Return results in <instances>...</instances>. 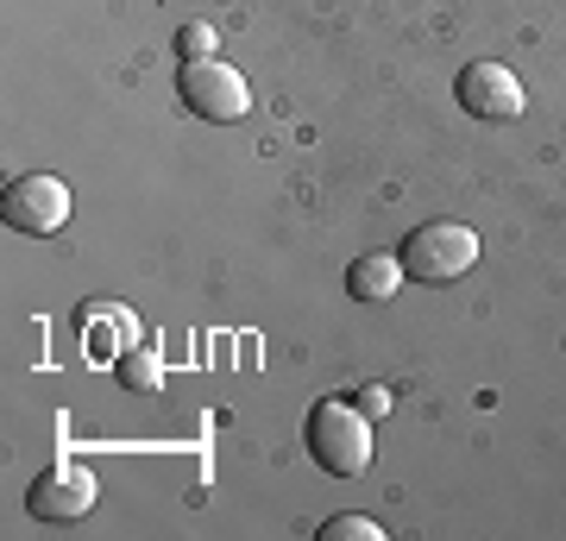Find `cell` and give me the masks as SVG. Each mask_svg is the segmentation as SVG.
<instances>
[{
    "mask_svg": "<svg viewBox=\"0 0 566 541\" xmlns=\"http://www.w3.org/2000/svg\"><path fill=\"white\" fill-rule=\"evenodd\" d=\"M397 259H403V271L416 283H453L479 264V233L465 221H422L397 246Z\"/></svg>",
    "mask_w": 566,
    "mask_h": 541,
    "instance_id": "2",
    "label": "cell"
},
{
    "mask_svg": "<svg viewBox=\"0 0 566 541\" xmlns=\"http://www.w3.org/2000/svg\"><path fill=\"white\" fill-rule=\"evenodd\" d=\"M365 409L359 403H340L327 397L308 409V454H315V466L322 472H334V479H359L365 466H371V428H365Z\"/></svg>",
    "mask_w": 566,
    "mask_h": 541,
    "instance_id": "1",
    "label": "cell"
},
{
    "mask_svg": "<svg viewBox=\"0 0 566 541\" xmlns=\"http://www.w3.org/2000/svg\"><path fill=\"white\" fill-rule=\"evenodd\" d=\"M0 221L13 227V233H57L70 221V189L63 177H44V170H25L0 189Z\"/></svg>",
    "mask_w": 566,
    "mask_h": 541,
    "instance_id": "4",
    "label": "cell"
},
{
    "mask_svg": "<svg viewBox=\"0 0 566 541\" xmlns=\"http://www.w3.org/2000/svg\"><path fill=\"white\" fill-rule=\"evenodd\" d=\"M177 101L196 114V121H240L245 107H252V89H245V76L233 70V63L221 58H202V63H182L177 76Z\"/></svg>",
    "mask_w": 566,
    "mask_h": 541,
    "instance_id": "3",
    "label": "cell"
},
{
    "mask_svg": "<svg viewBox=\"0 0 566 541\" xmlns=\"http://www.w3.org/2000/svg\"><path fill=\"white\" fill-rule=\"evenodd\" d=\"M95 498H102V485H95V472L82 460H57L44 466L39 479H32V491H25V510L39 522H76L95 510Z\"/></svg>",
    "mask_w": 566,
    "mask_h": 541,
    "instance_id": "5",
    "label": "cell"
},
{
    "mask_svg": "<svg viewBox=\"0 0 566 541\" xmlns=\"http://www.w3.org/2000/svg\"><path fill=\"white\" fill-rule=\"evenodd\" d=\"M114 378H120L126 391H158V384H164V360L151 353V346L133 341V346L120 353V360H114Z\"/></svg>",
    "mask_w": 566,
    "mask_h": 541,
    "instance_id": "8",
    "label": "cell"
},
{
    "mask_svg": "<svg viewBox=\"0 0 566 541\" xmlns=\"http://www.w3.org/2000/svg\"><path fill=\"white\" fill-rule=\"evenodd\" d=\"M453 95L465 101L472 121H516V114L528 107L516 70H504V63H465L460 82H453Z\"/></svg>",
    "mask_w": 566,
    "mask_h": 541,
    "instance_id": "6",
    "label": "cell"
},
{
    "mask_svg": "<svg viewBox=\"0 0 566 541\" xmlns=\"http://www.w3.org/2000/svg\"><path fill=\"white\" fill-rule=\"evenodd\" d=\"M353 403H359L365 416H385V409H390V391H385V384H365V391H359Z\"/></svg>",
    "mask_w": 566,
    "mask_h": 541,
    "instance_id": "11",
    "label": "cell"
},
{
    "mask_svg": "<svg viewBox=\"0 0 566 541\" xmlns=\"http://www.w3.org/2000/svg\"><path fill=\"white\" fill-rule=\"evenodd\" d=\"M214 51H221V39H214V25H208V20L177 25V58L182 63H202V58H214Z\"/></svg>",
    "mask_w": 566,
    "mask_h": 541,
    "instance_id": "9",
    "label": "cell"
},
{
    "mask_svg": "<svg viewBox=\"0 0 566 541\" xmlns=\"http://www.w3.org/2000/svg\"><path fill=\"white\" fill-rule=\"evenodd\" d=\"M322 541H385V529H378L371 517H327Z\"/></svg>",
    "mask_w": 566,
    "mask_h": 541,
    "instance_id": "10",
    "label": "cell"
},
{
    "mask_svg": "<svg viewBox=\"0 0 566 541\" xmlns=\"http://www.w3.org/2000/svg\"><path fill=\"white\" fill-rule=\"evenodd\" d=\"M403 278H409L403 259H390V252H365V259L346 264V290H353L359 302H390Z\"/></svg>",
    "mask_w": 566,
    "mask_h": 541,
    "instance_id": "7",
    "label": "cell"
}]
</instances>
